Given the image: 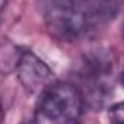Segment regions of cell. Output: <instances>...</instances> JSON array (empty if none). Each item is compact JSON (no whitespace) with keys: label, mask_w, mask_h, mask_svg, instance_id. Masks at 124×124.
Masks as SVG:
<instances>
[{"label":"cell","mask_w":124,"mask_h":124,"mask_svg":"<svg viewBox=\"0 0 124 124\" xmlns=\"http://www.w3.org/2000/svg\"><path fill=\"white\" fill-rule=\"evenodd\" d=\"M39 111L52 124H77L84 113L82 93L71 82L55 81L39 95Z\"/></svg>","instance_id":"obj_1"},{"label":"cell","mask_w":124,"mask_h":124,"mask_svg":"<svg viewBox=\"0 0 124 124\" xmlns=\"http://www.w3.org/2000/svg\"><path fill=\"white\" fill-rule=\"evenodd\" d=\"M15 69L20 84L31 94L40 95L55 82L52 69L31 51H20Z\"/></svg>","instance_id":"obj_2"},{"label":"cell","mask_w":124,"mask_h":124,"mask_svg":"<svg viewBox=\"0 0 124 124\" xmlns=\"http://www.w3.org/2000/svg\"><path fill=\"white\" fill-rule=\"evenodd\" d=\"M108 120L111 124H124V102L114 104L108 108Z\"/></svg>","instance_id":"obj_3"},{"label":"cell","mask_w":124,"mask_h":124,"mask_svg":"<svg viewBox=\"0 0 124 124\" xmlns=\"http://www.w3.org/2000/svg\"><path fill=\"white\" fill-rule=\"evenodd\" d=\"M6 4H7V0H0V17H1V12L4 10Z\"/></svg>","instance_id":"obj_4"},{"label":"cell","mask_w":124,"mask_h":124,"mask_svg":"<svg viewBox=\"0 0 124 124\" xmlns=\"http://www.w3.org/2000/svg\"><path fill=\"white\" fill-rule=\"evenodd\" d=\"M3 118H4V113H3V107L0 102V124H3Z\"/></svg>","instance_id":"obj_5"},{"label":"cell","mask_w":124,"mask_h":124,"mask_svg":"<svg viewBox=\"0 0 124 124\" xmlns=\"http://www.w3.org/2000/svg\"><path fill=\"white\" fill-rule=\"evenodd\" d=\"M120 84H121V87L124 88V71L121 72V75H120Z\"/></svg>","instance_id":"obj_6"},{"label":"cell","mask_w":124,"mask_h":124,"mask_svg":"<svg viewBox=\"0 0 124 124\" xmlns=\"http://www.w3.org/2000/svg\"><path fill=\"white\" fill-rule=\"evenodd\" d=\"M20 124H36V123L32 121V120H26V121H23V123H20Z\"/></svg>","instance_id":"obj_7"}]
</instances>
